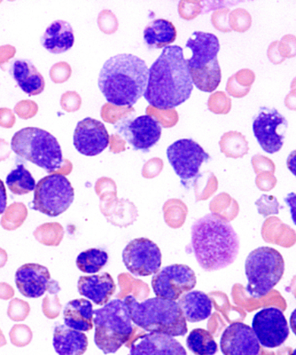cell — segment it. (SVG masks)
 <instances>
[{
  "instance_id": "cell-51",
  "label": "cell",
  "mask_w": 296,
  "mask_h": 355,
  "mask_svg": "<svg viewBox=\"0 0 296 355\" xmlns=\"http://www.w3.org/2000/svg\"><path fill=\"white\" fill-rule=\"evenodd\" d=\"M8 205V195L4 182L0 180V215L4 214Z\"/></svg>"
},
{
  "instance_id": "cell-8",
  "label": "cell",
  "mask_w": 296,
  "mask_h": 355,
  "mask_svg": "<svg viewBox=\"0 0 296 355\" xmlns=\"http://www.w3.org/2000/svg\"><path fill=\"white\" fill-rule=\"evenodd\" d=\"M75 192L63 174L44 177L35 188L33 209L49 217H57L73 204Z\"/></svg>"
},
{
  "instance_id": "cell-43",
  "label": "cell",
  "mask_w": 296,
  "mask_h": 355,
  "mask_svg": "<svg viewBox=\"0 0 296 355\" xmlns=\"http://www.w3.org/2000/svg\"><path fill=\"white\" fill-rule=\"evenodd\" d=\"M81 104L82 99L77 92H67L62 95L61 105L62 109L67 112H75V111L80 110Z\"/></svg>"
},
{
  "instance_id": "cell-10",
  "label": "cell",
  "mask_w": 296,
  "mask_h": 355,
  "mask_svg": "<svg viewBox=\"0 0 296 355\" xmlns=\"http://www.w3.org/2000/svg\"><path fill=\"white\" fill-rule=\"evenodd\" d=\"M288 123L276 109L262 107L255 117L253 132L261 148L267 153L274 154L284 145Z\"/></svg>"
},
{
  "instance_id": "cell-30",
  "label": "cell",
  "mask_w": 296,
  "mask_h": 355,
  "mask_svg": "<svg viewBox=\"0 0 296 355\" xmlns=\"http://www.w3.org/2000/svg\"><path fill=\"white\" fill-rule=\"evenodd\" d=\"M220 150L229 158H241L248 153V142L241 132H225L219 141Z\"/></svg>"
},
{
  "instance_id": "cell-54",
  "label": "cell",
  "mask_w": 296,
  "mask_h": 355,
  "mask_svg": "<svg viewBox=\"0 0 296 355\" xmlns=\"http://www.w3.org/2000/svg\"><path fill=\"white\" fill-rule=\"evenodd\" d=\"M288 170L296 177V150L292 151L286 159Z\"/></svg>"
},
{
  "instance_id": "cell-21",
  "label": "cell",
  "mask_w": 296,
  "mask_h": 355,
  "mask_svg": "<svg viewBox=\"0 0 296 355\" xmlns=\"http://www.w3.org/2000/svg\"><path fill=\"white\" fill-rule=\"evenodd\" d=\"M75 42L73 28L68 21H55L46 28L41 44L52 53L59 55L72 49Z\"/></svg>"
},
{
  "instance_id": "cell-35",
  "label": "cell",
  "mask_w": 296,
  "mask_h": 355,
  "mask_svg": "<svg viewBox=\"0 0 296 355\" xmlns=\"http://www.w3.org/2000/svg\"><path fill=\"white\" fill-rule=\"evenodd\" d=\"M207 107L211 112L217 115H226L232 110V100L223 92H216L210 95Z\"/></svg>"
},
{
  "instance_id": "cell-11",
  "label": "cell",
  "mask_w": 296,
  "mask_h": 355,
  "mask_svg": "<svg viewBox=\"0 0 296 355\" xmlns=\"http://www.w3.org/2000/svg\"><path fill=\"white\" fill-rule=\"evenodd\" d=\"M126 268L135 277H149L158 272L162 266V252L153 241L136 239L131 241L122 252Z\"/></svg>"
},
{
  "instance_id": "cell-42",
  "label": "cell",
  "mask_w": 296,
  "mask_h": 355,
  "mask_svg": "<svg viewBox=\"0 0 296 355\" xmlns=\"http://www.w3.org/2000/svg\"><path fill=\"white\" fill-rule=\"evenodd\" d=\"M279 51L283 58H294L296 56V37L288 34L279 41Z\"/></svg>"
},
{
  "instance_id": "cell-4",
  "label": "cell",
  "mask_w": 296,
  "mask_h": 355,
  "mask_svg": "<svg viewBox=\"0 0 296 355\" xmlns=\"http://www.w3.org/2000/svg\"><path fill=\"white\" fill-rule=\"evenodd\" d=\"M132 322L150 333L181 337L187 333V320L176 301L153 297L138 302L133 296L125 297Z\"/></svg>"
},
{
  "instance_id": "cell-27",
  "label": "cell",
  "mask_w": 296,
  "mask_h": 355,
  "mask_svg": "<svg viewBox=\"0 0 296 355\" xmlns=\"http://www.w3.org/2000/svg\"><path fill=\"white\" fill-rule=\"evenodd\" d=\"M193 83L199 90L212 93L221 83V68L219 60H214L203 69H189Z\"/></svg>"
},
{
  "instance_id": "cell-17",
  "label": "cell",
  "mask_w": 296,
  "mask_h": 355,
  "mask_svg": "<svg viewBox=\"0 0 296 355\" xmlns=\"http://www.w3.org/2000/svg\"><path fill=\"white\" fill-rule=\"evenodd\" d=\"M130 355H187L184 347L172 336L147 333L135 339Z\"/></svg>"
},
{
  "instance_id": "cell-23",
  "label": "cell",
  "mask_w": 296,
  "mask_h": 355,
  "mask_svg": "<svg viewBox=\"0 0 296 355\" xmlns=\"http://www.w3.org/2000/svg\"><path fill=\"white\" fill-rule=\"evenodd\" d=\"M12 73L19 87L29 96L39 95L45 90V79L30 61L17 60L12 63Z\"/></svg>"
},
{
  "instance_id": "cell-28",
  "label": "cell",
  "mask_w": 296,
  "mask_h": 355,
  "mask_svg": "<svg viewBox=\"0 0 296 355\" xmlns=\"http://www.w3.org/2000/svg\"><path fill=\"white\" fill-rule=\"evenodd\" d=\"M187 345L195 355H215L219 349L212 334L204 329L192 331L187 338Z\"/></svg>"
},
{
  "instance_id": "cell-12",
  "label": "cell",
  "mask_w": 296,
  "mask_h": 355,
  "mask_svg": "<svg viewBox=\"0 0 296 355\" xmlns=\"http://www.w3.org/2000/svg\"><path fill=\"white\" fill-rule=\"evenodd\" d=\"M167 157L182 180L194 179L199 173L201 164L210 159V155L190 139H179L169 146Z\"/></svg>"
},
{
  "instance_id": "cell-56",
  "label": "cell",
  "mask_w": 296,
  "mask_h": 355,
  "mask_svg": "<svg viewBox=\"0 0 296 355\" xmlns=\"http://www.w3.org/2000/svg\"><path fill=\"white\" fill-rule=\"evenodd\" d=\"M290 327L292 331L295 333L296 336V309L293 311L292 315L290 316Z\"/></svg>"
},
{
  "instance_id": "cell-58",
  "label": "cell",
  "mask_w": 296,
  "mask_h": 355,
  "mask_svg": "<svg viewBox=\"0 0 296 355\" xmlns=\"http://www.w3.org/2000/svg\"><path fill=\"white\" fill-rule=\"evenodd\" d=\"M290 355H296V349H295Z\"/></svg>"
},
{
  "instance_id": "cell-14",
  "label": "cell",
  "mask_w": 296,
  "mask_h": 355,
  "mask_svg": "<svg viewBox=\"0 0 296 355\" xmlns=\"http://www.w3.org/2000/svg\"><path fill=\"white\" fill-rule=\"evenodd\" d=\"M115 129L135 150L144 152L156 145L162 135V126L154 117L148 115L122 120L115 125Z\"/></svg>"
},
{
  "instance_id": "cell-39",
  "label": "cell",
  "mask_w": 296,
  "mask_h": 355,
  "mask_svg": "<svg viewBox=\"0 0 296 355\" xmlns=\"http://www.w3.org/2000/svg\"><path fill=\"white\" fill-rule=\"evenodd\" d=\"M71 67L65 62L56 63L50 71V77H51L53 82L56 84H62L68 81L71 78Z\"/></svg>"
},
{
  "instance_id": "cell-1",
  "label": "cell",
  "mask_w": 296,
  "mask_h": 355,
  "mask_svg": "<svg viewBox=\"0 0 296 355\" xmlns=\"http://www.w3.org/2000/svg\"><path fill=\"white\" fill-rule=\"evenodd\" d=\"M193 90V80L182 47H165L149 69L145 99L156 109L174 110L190 98Z\"/></svg>"
},
{
  "instance_id": "cell-36",
  "label": "cell",
  "mask_w": 296,
  "mask_h": 355,
  "mask_svg": "<svg viewBox=\"0 0 296 355\" xmlns=\"http://www.w3.org/2000/svg\"><path fill=\"white\" fill-rule=\"evenodd\" d=\"M252 24V17L244 8H237L230 12L229 25L232 31L237 33H245L250 30Z\"/></svg>"
},
{
  "instance_id": "cell-50",
  "label": "cell",
  "mask_w": 296,
  "mask_h": 355,
  "mask_svg": "<svg viewBox=\"0 0 296 355\" xmlns=\"http://www.w3.org/2000/svg\"><path fill=\"white\" fill-rule=\"evenodd\" d=\"M286 204L288 205L290 210L293 222L296 226V194L295 193H289L285 198Z\"/></svg>"
},
{
  "instance_id": "cell-45",
  "label": "cell",
  "mask_w": 296,
  "mask_h": 355,
  "mask_svg": "<svg viewBox=\"0 0 296 355\" xmlns=\"http://www.w3.org/2000/svg\"><path fill=\"white\" fill-rule=\"evenodd\" d=\"M163 167V161L159 157H154L147 162L143 168L145 177H154L160 173Z\"/></svg>"
},
{
  "instance_id": "cell-3",
  "label": "cell",
  "mask_w": 296,
  "mask_h": 355,
  "mask_svg": "<svg viewBox=\"0 0 296 355\" xmlns=\"http://www.w3.org/2000/svg\"><path fill=\"white\" fill-rule=\"evenodd\" d=\"M148 78L149 69L142 59L121 53L104 63L98 85L109 103L132 107L146 93Z\"/></svg>"
},
{
  "instance_id": "cell-55",
  "label": "cell",
  "mask_w": 296,
  "mask_h": 355,
  "mask_svg": "<svg viewBox=\"0 0 296 355\" xmlns=\"http://www.w3.org/2000/svg\"><path fill=\"white\" fill-rule=\"evenodd\" d=\"M72 170V164L71 162H69L67 159H64L63 162L62 167L61 168V172L63 173L67 174L71 172Z\"/></svg>"
},
{
  "instance_id": "cell-52",
  "label": "cell",
  "mask_w": 296,
  "mask_h": 355,
  "mask_svg": "<svg viewBox=\"0 0 296 355\" xmlns=\"http://www.w3.org/2000/svg\"><path fill=\"white\" fill-rule=\"evenodd\" d=\"M11 148L8 141L0 139V161L8 159L10 157Z\"/></svg>"
},
{
  "instance_id": "cell-13",
  "label": "cell",
  "mask_w": 296,
  "mask_h": 355,
  "mask_svg": "<svg viewBox=\"0 0 296 355\" xmlns=\"http://www.w3.org/2000/svg\"><path fill=\"white\" fill-rule=\"evenodd\" d=\"M252 329L258 341L266 348H276L285 343L289 336L288 322L284 313L276 307H266L255 315Z\"/></svg>"
},
{
  "instance_id": "cell-46",
  "label": "cell",
  "mask_w": 296,
  "mask_h": 355,
  "mask_svg": "<svg viewBox=\"0 0 296 355\" xmlns=\"http://www.w3.org/2000/svg\"><path fill=\"white\" fill-rule=\"evenodd\" d=\"M15 123V116L10 109H0V126L3 128H12Z\"/></svg>"
},
{
  "instance_id": "cell-2",
  "label": "cell",
  "mask_w": 296,
  "mask_h": 355,
  "mask_svg": "<svg viewBox=\"0 0 296 355\" xmlns=\"http://www.w3.org/2000/svg\"><path fill=\"white\" fill-rule=\"evenodd\" d=\"M192 249L203 270L219 271L234 264L239 239L231 223L221 215L210 214L192 226Z\"/></svg>"
},
{
  "instance_id": "cell-44",
  "label": "cell",
  "mask_w": 296,
  "mask_h": 355,
  "mask_svg": "<svg viewBox=\"0 0 296 355\" xmlns=\"http://www.w3.org/2000/svg\"><path fill=\"white\" fill-rule=\"evenodd\" d=\"M252 164H253L256 173H259L263 170L272 171V173L275 171L273 162L262 155H254L252 157Z\"/></svg>"
},
{
  "instance_id": "cell-34",
  "label": "cell",
  "mask_w": 296,
  "mask_h": 355,
  "mask_svg": "<svg viewBox=\"0 0 296 355\" xmlns=\"http://www.w3.org/2000/svg\"><path fill=\"white\" fill-rule=\"evenodd\" d=\"M148 116L154 117L163 128H172L177 125L178 122V113L174 110H159L156 107L149 106L147 107Z\"/></svg>"
},
{
  "instance_id": "cell-25",
  "label": "cell",
  "mask_w": 296,
  "mask_h": 355,
  "mask_svg": "<svg viewBox=\"0 0 296 355\" xmlns=\"http://www.w3.org/2000/svg\"><path fill=\"white\" fill-rule=\"evenodd\" d=\"M93 304L84 299L71 300L63 310L65 325L75 331H91L93 327Z\"/></svg>"
},
{
  "instance_id": "cell-41",
  "label": "cell",
  "mask_w": 296,
  "mask_h": 355,
  "mask_svg": "<svg viewBox=\"0 0 296 355\" xmlns=\"http://www.w3.org/2000/svg\"><path fill=\"white\" fill-rule=\"evenodd\" d=\"M39 111V106L33 101L24 100L19 101L15 107V113L23 119H33Z\"/></svg>"
},
{
  "instance_id": "cell-38",
  "label": "cell",
  "mask_w": 296,
  "mask_h": 355,
  "mask_svg": "<svg viewBox=\"0 0 296 355\" xmlns=\"http://www.w3.org/2000/svg\"><path fill=\"white\" fill-rule=\"evenodd\" d=\"M201 10H203V6L200 1L181 0L178 4V14L184 20H193L201 15Z\"/></svg>"
},
{
  "instance_id": "cell-47",
  "label": "cell",
  "mask_w": 296,
  "mask_h": 355,
  "mask_svg": "<svg viewBox=\"0 0 296 355\" xmlns=\"http://www.w3.org/2000/svg\"><path fill=\"white\" fill-rule=\"evenodd\" d=\"M268 58H269L270 62L273 64L278 65L285 61V58H283L279 51V41H274L268 47L267 51Z\"/></svg>"
},
{
  "instance_id": "cell-16",
  "label": "cell",
  "mask_w": 296,
  "mask_h": 355,
  "mask_svg": "<svg viewBox=\"0 0 296 355\" xmlns=\"http://www.w3.org/2000/svg\"><path fill=\"white\" fill-rule=\"evenodd\" d=\"M220 348L223 355H258L260 343L253 329L243 322H234L223 331Z\"/></svg>"
},
{
  "instance_id": "cell-6",
  "label": "cell",
  "mask_w": 296,
  "mask_h": 355,
  "mask_svg": "<svg viewBox=\"0 0 296 355\" xmlns=\"http://www.w3.org/2000/svg\"><path fill=\"white\" fill-rule=\"evenodd\" d=\"M11 147L19 157L43 168L49 173L61 170L64 162L57 139L40 128L20 130L12 138Z\"/></svg>"
},
{
  "instance_id": "cell-22",
  "label": "cell",
  "mask_w": 296,
  "mask_h": 355,
  "mask_svg": "<svg viewBox=\"0 0 296 355\" xmlns=\"http://www.w3.org/2000/svg\"><path fill=\"white\" fill-rule=\"evenodd\" d=\"M53 347L59 355H83L88 347V338L84 333L58 325L53 332Z\"/></svg>"
},
{
  "instance_id": "cell-40",
  "label": "cell",
  "mask_w": 296,
  "mask_h": 355,
  "mask_svg": "<svg viewBox=\"0 0 296 355\" xmlns=\"http://www.w3.org/2000/svg\"><path fill=\"white\" fill-rule=\"evenodd\" d=\"M230 8L219 9L211 15V22L217 31L222 33H231L232 31L229 25Z\"/></svg>"
},
{
  "instance_id": "cell-7",
  "label": "cell",
  "mask_w": 296,
  "mask_h": 355,
  "mask_svg": "<svg viewBox=\"0 0 296 355\" xmlns=\"http://www.w3.org/2000/svg\"><path fill=\"white\" fill-rule=\"evenodd\" d=\"M247 293L255 299L266 296L281 280L285 261L281 253L272 247L252 250L245 262Z\"/></svg>"
},
{
  "instance_id": "cell-29",
  "label": "cell",
  "mask_w": 296,
  "mask_h": 355,
  "mask_svg": "<svg viewBox=\"0 0 296 355\" xmlns=\"http://www.w3.org/2000/svg\"><path fill=\"white\" fill-rule=\"evenodd\" d=\"M6 185L12 194L21 196L33 191L37 184L24 164H19L17 169L12 170L6 177Z\"/></svg>"
},
{
  "instance_id": "cell-48",
  "label": "cell",
  "mask_w": 296,
  "mask_h": 355,
  "mask_svg": "<svg viewBox=\"0 0 296 355\" xmlns=\"http://www.w3.org/2000/svg\"><path fill=\"white\" fill-rule=\"evenodd\" d=\"M15 53H17V49L15 46H9V44L0 46V67L3 69H5L4 65L14 58Z\"/></svg>"
},
{
  "instance_id": "cell-9",
  "label": "cell",
  "mask_w": 296,
  "mask_h": 355,
  "mask_svg": "<svg viewBox=\"0 0 296 355\" xmlns=\"http://www.w3.org/2000/svg\"><path fill=\"white\" fill-rule=\"evenodd\" d=\"M196 283L193 269L182 264L165 266L152 279V287L156 296L173 301L193 290Z\"/></svg>"
},
{
  "instance_id": "cell-49",
  "label": "cell",
  "mask_w": 296,
  "mask_h": 355,
  "mask_svg": "<svg viewBox=\"0 0 296 355\" xmlns=\"http://www.w3.org/2000/svg\"><path fill=\"white\" fill-rule=\"evenodd\" d=\"M110 151L114 154L121 153L126 150V141L118 135L110 136L109 139Z\"/></svg>"
},
{
  "instance_id": "cell-15",
  "label": "cell",
  "mask_w": 296,
  "mask_h": 355,
  "mask_svg": "<svg viewBox=\"0 0 296 355\" xmlns=\"http://www.w3.org/2000/svg\"><path fill=\"white\" fill-rule=\"evenodd\" d=\"M109 135L102 122L86 117L77 123L74 132V146L87 157L102 153L109 145Z\"/></svg>"
},
{
  "instance_id": "cell-19",
  "label": "cell",
  "mask_w": 296,
  "mask_h": 355,
  "mask_svg": "<svg viewBox=\"0 0 296 355\" xmlns=\"http://www.w3.org/2000/svg\"><path fill=\"white\" fill-rule=\"evenodd\" d=\"M187 47L193 52V55L187 60L189 69H203L217 59L220 43L216 35L195 31L187 40Z\"/></svg>"
},
{
  "instance_id": "cell-57",
  "label": "cell",
  "mask_w": 296,
  "mask_h": 355,
  "mask_svg": "<svg viewBox=\"0 0 296 355\" xmlns=\"http://www.w3.org/2000/svg\"><path fill=\"white\" fill-rule=\"evenodd\" d=\"M290 87H291V89H294L296 87V78H295L294 80L292 81Z\"/></svg>"
},
{
  "instance_id": "cell-32",
  "label": "cell",
  "mask_w": 296,
  "mask_h": 355,
  "mask_svg": "<svg viewBox=\"0 0 296 355\" xmlns=\"http://www.w3.org/2000/svg\"><path fill=\"white\" fill-rule=\"evenodd\" d=\"M256 75L251 69H243L230 77L226 85V92L234 98H243L250 92Z\"/></svg>"
},
{
  "instance_id": "cell-33",
  "label": "cell",
  "mask_w": 296,
  "mask_h": 355,
  "mask_svg": "<svg viewBox=\"0 0 296 355\" xmlns=\"http://www.w3.org/2000/svg\"><path fill=\"white\" fill-rule=\"evenodd\" d=\"M133 113H135L133 107L116 106L109 103L104 104L102 109V119L112 125H116V123L122 121Z\"/></svg>"
},
{
  "instance_id": "cell-20",
  "label": "cell",
  "mask_w": 296,
  "mask_h": 355,
  "mask_svg": "<svg viewBox=\"0 0 296 355\" xmlns=\"http://www.w3.org/2000/svg\"><path fill=\"white\" fill-rule=\"evenodd\" d=\"M77 288L82 296L98 306L107 305L116 290L115 282L109 272L80 277Z\"/></svg>"
},
{
  "instance_id": "cell-37",
  "label": "cell",
  "mask_w": 296,
  "mask_h": 355,
  "mask_svg": "<svg viewBox=\"0 0 296 355\" xmlns=\"http://www.w3.org/2000/svg\"><path fill=\"white\" fill-rule=\"evenodd\" d=\"M98 25L103 33L111 35L118 31L119 24L114 12L102 10L98 17Z\"/></svg>"
},
{
  "instance_id": "cell-26",
  "label": "cell",
  "mask_w": 296,
  "mask_h": 355,
  "mask_svg": "<svg viewBox=\"0 0 296 355\" xmlns=\"http://www.w3.org/2000/svg\"><path fill=\"white\" fill-rule=\"evenodd\" d=\"M177 30L172 22L157 19L148 24L144 31V40L150 49L169 46L177 39Z\"/></svg>"
},
{
  "instance_id": "cell-18",
  "label": "cell",
  "mask_w": 296,
  "mask_h": 355,
  "mask_svg": "<svg viewBox=\"0 0 296 355\" xmlns=\"http://www.w3.org/2000/svg\"><path fill=\"white\" fill-rule=\"evenodd\" d=\"M51 275L48 269L39 264H25L15 274V284L24 297L37 299L46 293Z\"/></svg>"
},
{
  "instance_id": "cell-24",
  "label": "cell",
  "mask_w": 296,
  "mask_h": 355,
  "mask_svg": "<svg viewBox=\"0 0 296 355\" xmlns=\"http://www.w3.org/2000/svg\"><path fill=\"white\" fill-rule=\"evenodd\" d=\"M178 303L189 322H203L209 318L212 313V301L203 291H189L181 296Z\"/></svg>"
},
{
  "instance_id": "cell-31",
  "label": "cell",
  "mask_w": 296,
  "mask_h": 355,
  "mask_svg": "<svg viewBox=\"0 0 296 355\" xmlns=\"http://www.w3.org/2000/svg\"><path fill=\"white\" fill-rule=\"evenodd\" d=\"M109 261V254L105 250L89 249L81 252L77 258V266L80 271L86 274L100 272Z\"/></svg>"
},
{
  "instance_id": "cell-5",
  "label": "cell",
  "mask_w": 296,
  "mask_h": 355,
  "mask_svg": "<svg viewBox=\"0 0 296 355\" xmlns=\"http://www.w3.org/2000/svg\"><path fill=\"white\" fill-rule=\"evenodd\" d=\"M93 316L94 342L105 354L116 353L133 333L130 311L124 300L110 301L102 309L94 310Z\"/></svg>"
},
{
  "instance_id": "cell-53",
  "label": "cell",
  "mask_w": 296,
  "mask_h": 355,
  "mask_svg": "<svg viewBox=\"0 0 296 355\" xmlns=\"http://www.w3.org/2000/svg\"><path fill=\"white\" fill-rule=\"evenodd\" d=\"M285 105L290 110H296V87L291 89L290 93L286 96Z\"/></svg>"
}]
</instances>
